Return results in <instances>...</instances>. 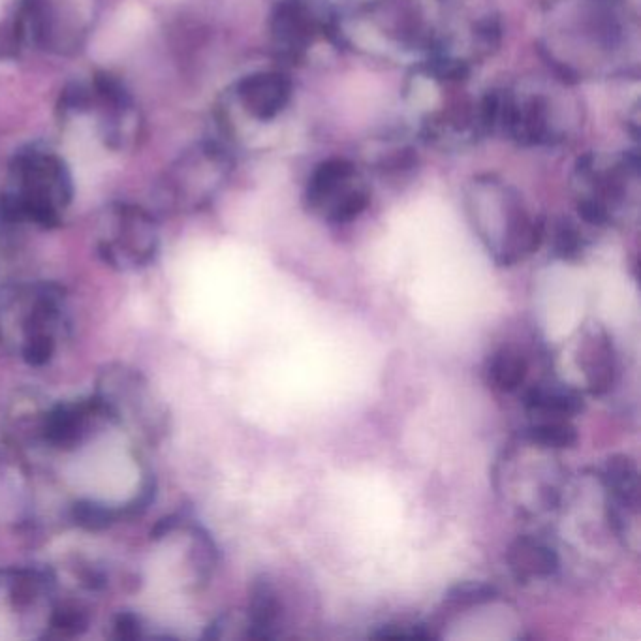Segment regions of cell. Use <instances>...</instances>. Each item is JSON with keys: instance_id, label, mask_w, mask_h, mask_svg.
Wrapping results in <instances>:
<instances>
[{"instance_id": "obj_14", "label": "cell", "mask_w": 641, "mask_h": 641, "mask_svg": "<svg viewBox=\"0 0 641 641\" xmlns=\"http://www.w3.org/2000/svg\"><path fill=\"white\" fill-rule=\"evenodd\" d=\"M525 407L542 418H572L585 408L583 393L561 382L536 384L525 393Z\"/></svg>"}, {"instance_id": "obj_15", "label": "cell", "mask_w": 641, "mask_h": 641, "mask_svg": "<svg viewBox=\"0 0 641 641\" xmlns=\"http://www.w3.org/2000/svg\"><path fill=\"white\" fill-rule=\"evenodd\" d=\"M49 407L36 391H19L6 418V431L12 446L23 442H42V429Z\"/></svg>"}, {"instance_id": "obj_4", "label": "cell", "mask_w": 641, "mask_h": 641, "mask_svg": "<svg viewBox=\"0 0 641 641\" xmlns=\"http://www.w3.org/2000/svg\"><path fill=\"white\" fill-rule=\"evenodd\" d=\"M570 100L548 87H521L510 93L487 94L491 128H502L523 145H557L570 130Z\"/></svg>"}, {"instance_id": "obj_20", "label": "cell", "mask_w": 641, "mask_h": 641, "mask_svg": "<svg viewBox=\"0 0 641 641\" xmlns=\"http://www.w3.org/2000/svg\"><path fill=\"white\" fill-rule=\"evenodd\" d=\"M46 638H78L89 628V615L76 604L55 606L47 617Z\"/></svg>"}, {"instance_id": "obj_17", "label": "cell", "mask_w": 641, "mask_h": 641, "mask_svg": "<svg viewBox=\"0 0 641 641\" xmlns=\"http://www.w3.org/2000/svg\"><path fill=\"white\" fill-rule=\"evenodd\" d=\"M523 440L549 452L568 450L578 442V429L566 418H542L525 429Z\"/></svg>"}, {"instance_id": "obj_21", "label": "cell", "mask_w": 641, "mask_h": 641, "mask_svg": "<svg viewBox=\"0 0 641 641\" xmlns=\"http://www.w3.org/2000/svg\"><path fill=\"white\" fill-rule=\"evenodd\" d=\"M497 596H499V591L489 583L465 581V583H459V585L452 587L444 598V602L452 610H463V608H474V606L493 602Z\"/></svg>"}, {"instance_id": "obj_23", "label": "cell", "mask_w": 641, "mask_h": 641, "mask_svg": "<svg viewBox=\"0 0 641 641\" xmlns=\"http://www.w3.org/2000/svg\"><path fill=\"white\" fill-rule=\"evenodd\" d=\"M585 247H587L585 235L579 232L576 224L566 220L557 226L555 235H553V252L557 258L566 260V262H574V260L581 258Z\"/></svg>"}, {"instance_id": "obj_12", "label": "cell", "mask_w": 641, "mask_h": 641, "mask_svg": "<svg viewBox=\"0 0 641 641\" xmlns=\"http://www.w3.org/2000/svg\"><path fill=\"white\" fill-rule=\"evenodd\" d=\"M506 561L517 583L551 578L559 568L557 551L548 542L529 534L519 536L510 544Z\"/></svg>"}, {"instance_id": "obj_10", "label": "cell", "mask_w": 641, "mask_h": 641, "mask_svg": "<svg viewBox=\"0 0 641 641\" xmlns=\"http://www.w3.org/2000/svg\"><path fill=\"white\" fill-rule=\"evenodd\" d=\"M271 32L282 53L296 59L313 46L320 23L305 0H282L273 14Z\"/></svg>"}, {"instance_id": "obj_5", "label": "cell", "mask_w": 641, "mask_h": 641, "mask_svg": "<svg viewBox=\"0 0 641 641\" xmlns=\"http://www.w3.org/2000/svg\"><path fill=\"white\" fill-rule=\"evenodd\" d=\"M630 155L587 157L578 168L581 219L591 226H610L638 198L640 168Z\"/></svg>"}, {"instance_id": "obj_2", "label": "cell", "mask_w": 641, "mask_h": 641, "mask_svg": "<svg viewBox=\"0 0 641 641\" xmlns=\"http://www.w3.org/2000/svg\"><path fill=\"white\" fill-rule=\"evenodd\" d=\"M465 200L474 232L499 266H514L542 245L544 222L512 185L493 175L476 177Z\"/></svg>"}, {"instance_id": "obj_9", "label": "cell", "mask_w": 641, "mask_h": 641, "mask_svg": "<svg viewBox=\"0 0 641 641\" xmlns=\"http://www.w3.org/2000/svg\"><path fill=\"white\" fill-rule=\"evenodd\" d=\"M237 98L256 121H273L292 100V81L279 72H258L239 81Z\"/></svg>"}, {"instance_id": "obj_8", "label": "cell", "mask_w": 641, "mask_h": 641, "mask_svg": "<svg viewBox=\"0 0 641 641\" xmlns=\"http://www.w3.org/2000/svg\"><path fill=\"white\" fill-rule=\"evenodd\" d=\"M104 422H108V418L94 395L72 403L51 405L44 420L42 442L57 450H76Z\"/></svg>"}, {"instance_id": "obj_22", "label": "cell", "mask_w": 641, "mask_h": 641, "mask_svg": "<svg viewBox=\"0 0 641 641\" xmlns=\"http://www.w3.org/2000/svg\"><path fill=\"white\" fill-rule=\"evenodd\" d=\"M204 638L207 640H249L251 638V623L247 613L228 611L217 617L207 626Z\"/></svg>"}, {"instance_id": "obj_1", "label": "cell", "mask_w": 641, "mask_h": 641, "mask_svg": "<svg viewBox=\"0 0 641 641\" xmlns=\"http://www.w3.org/2000/svg\"><path fill=\"white\" fill-rule=\"evenodd\" d=\"M549 61L561 78H591L625 61L630 29L617 0H564L551 8Z\"/></svg>"}, {"instance_id": "obj_6", "label": "cell", "mask_w": 641, "mask_h": 641, "mask_svg": "<svg viewBox=\"0 0 641 641\" xmlns=\"http://www.w3.org/2000/svg\"><path fill=\"white\" fill-rule=\"evenodd\" d=\"M98 252L108 266L119 271L149 266L157 258V222L136 205L111 207L98 241Z\"/></svg>"}, {"instance_id": "obj_7", "label": "cell", "mask_w": 641, "mask_h": 641, "mask_svg": "<svg viewBox=\"0 0 641 641\" xmlns=\"http://www.w3.org/2000/svg\"><path fill=\"white\" fill-rule=\"evenodd\" d=\"M371 200L358 168L346 158H331L314 170L305 190L309 211L320 213L333 224L358 219Z\"/></svg>"}, {"instance_id": "obj_11", "label": "cell", "mask_w": 641, "mask_h": 641, "mask_svg": "<svg viewBox=\"0 0 641 641\" xmlns=\"http://www.w3.org/2000/svg\"><path fill=\"white\" fill-rule=\"evenodd\" d=\"M578 365L591 395L602 397L613 388L617 356L610 335L604 329H593L579 341Z\"/></svg>"}, {"instance_id": "obj_19", "label": "cell", "mask_w": 641, "mask_h": 641, "mask_svg": "<svg viewBox=\"0 0 641 641\" xmlns=\"http://www.w3.org/2000/svg\"><path fill=\"white\" fill-rule=\"evenodd\" d=\"M121 517H125L123 508H115L104 502L79 501L72 508V519L83 531H106Z\"/></svg>"}, {"instance_id": "obj_16", "label": "cell", "mask_w": 641, "mask_h": 641, "mask_svg": "<svg viewBox=\"0 0 641 641\" xmlns=\"http://www.w3.org/2000/svg\"><path fill=\"white\" fill-rule=\"evenodd\" d=\"M527 371V358L516 346H501L485 361V380L489 388L501 393L519 390L527 378Z\"/></svg>"}, {"instance_id": "obj_24", "label": "cell", "mask_w": 641, "mask_h": 641, "mask_svg": "<svg viewBox=\"0 0 641 641\" xmlns=\"http://www.w3.org/2000/svg\"><path fill=\"white\" fill-rule=\"evenodd\" d=\"M373 638H408V640H431L435 638V634L431 632V628H427L425 625H420V623H390V625L378 626V630H375L371 634Z\"/></svg>"}, {"instance_id": "obj_3", "label": "cell", "mask_w": 641, "mask_h": 641, "mask_svg": "<svg viewBox=\"0 0 641 641\" xmlns=\"http://www.w3.org/2000/svg\"><path fill=\"white\" fill-rule=\"evenodd\" d=\"M94 397L108 422L125 427L134 437L158 444L170 433L168 405L138 369L125 363L106 365L96 378Z\"/></svg>"}, {"instance_id": "obj_13", "label": "cell", "mask_w": 641, "mask_h": 641, "mask_svg": "<svg viewBox=\"0 0 641 641\" xmlns=\"http://www.w3.org/2000/svg\"><path fill=\"white\" fill-rule=\"evenodd\" d=\"M251 640H273L281 626L282 602L275 581L267 574L256 576L249 593Z\"/></svg>"}, {"instance_id": "obj_25", "label": "cell", "mask_w": 641, "mask_h": 641, "mask_svg": "<svg viewBox=\"0 0 641 641\" xmlns=\"http://www.w3.org/2000/svg\"><path fill=\"white\" fill-rule=\"evenodd\" d=\"M143 636V625L138 615L130 611H121L113 621V638L115 640H140Z\"/></svg>"}, {"instance_id": "obj_18", "label": "cell", "mask_w": 641, "mask_h": 641, "mask_svg": "<svg viewBox=\"0 0 641 641\" xmlns=\"http://www.w3.org/2000/svg\"><path fill=\"white\" fill-rule=\"evenodd\" d=\"M217 546L213 542V538L200 527H192L190 529V549H188V563H190V570L194 574V581L198 585H205L215 568H217Z\"/></svg>"}]
</instances>
